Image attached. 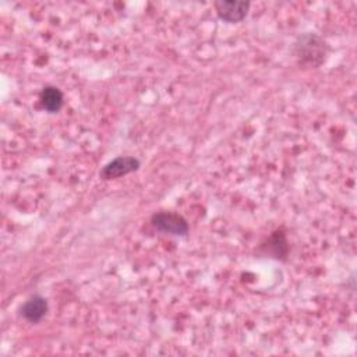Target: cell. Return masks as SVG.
Segmentation results:
<instances>
[{
	"instance_id": "1",
	"label": "cell",
	"mask_w": 357,
	"mask_h": 357,
	"mask_svg": "<svg viewBox=\"0 0 357 357\" xmlns=\"http://www.w3.org/2000/svg\"><path fill=\"white\" fill-rule=\"evenodd\" d=\"M293 53L301 66L317 68L328 56V43L317 33H303L293 46Z\"/></svg>"
},
{
	"instance_id": "5",
	"label": "cell",
	"mask_w": 357,
	"mask_h": 357,
	"mask_svg": "<svg viewBox=\"0 0 357 357\" xmlns=\"http://www.w3.org/2000/svg\"><path fill=\"white\" fill-rule=\"evenodd\" d=\"M20 312L24 317V319H26L28 322L36 324L46 315L47 301L45 297L39 294H33L21 305Z\"/></svg>"
},
{
	"instance_id": "4",
	"label": "cell",
	"mask_w": 357,
	"mask_h": 357,
	"mask_svg": "<svg viewBox=\"0 0 357 357\" xmlns=\"http://www.w3.org/2000/svg\"><path fill=\"white\" fill-rule=\"evenodd\" d=\"M218 17L226 22L234 24L245 18L250 10V1H237V0H216L213 3Z\"/></svg>"
},
{
	"instance_id": "3",
	"label": "cell",
	"mask_w": 357,
	"mask_h": 357,
	"mask_svg": "<svg viewBox=\"0 0 357 357\" xmlns=\"http://www.w3.org/2000/svg\"><path fill=\"white\" fill-rule=\"evenodd\" d=\"M141 163L134 156H117L113 160L107 162L99 172V177L102 180H114L121 176L130 174L139 169Z\"/></svg>"
},
{
	"instance_id": "7",
	"label": "cell",
	"mask_w": 357,
	"mask_h": 357,
	"mask_svg": "<svg viewBox=\"0 0 357 357\" xmlns=\"http://www.w3.org/2000/svg\"><path fill=\"white\" fill-rule=\"evenodd\" d=\"M266 252H269L276 259L284 258L289 252V244L286 240V234L282 233L280 230H276L268 240Z\"/></svg>"
},
{
	"instance_id": "6",
	"label": "cell",
	"mask_w": 357,
	"mask_h": 357,
	"mask_svg": "<svg viewBox=\"0 0 357 357\" xmlns=\"http://www.w3.org/2000/svg\"><path fill=\"white\" fill-rule=\"evenodd\" d=\"M40 103L42 107L49 113H57L64 102L63 92L54 85H46L40 91Z\"/></svg>"
},
{
	"instance_id": "2",
	"label": "cell",
	"mask_w": 357,
	"mask_h": 357,
	"mask_svg": "<svg viewBox=\"0 0 357 357\" xmlns=\"http://www.w3.org/2000/svg\"><path fill=\"white\" fill-rule=\"evenodd\" d=\"M152 226L163 233L173 236H185L188 233V222L180 215L169 211L156 212L151 216Z\"/></svg>"
}]
</instances>
